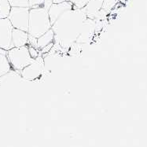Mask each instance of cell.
<instances>
[{
	"label": "cell",
	"instance_id": "15",
	"mask_svg": "<svg viewBox=\"0 0 147 147\" xmlns=\"http://www.w3.org/2000/svg\"><path fill=\"white\" fill-rule=\"evenodd\" d=\"M9 3L11 7L18 6V7H29L28 0H9Z\"/></svg>",
	"mask_w": 147,
	"mask_h": 147
},
{
	"label": "cell",
	"instance_id": "3",
	"mask_svg": "<svg viewBox=\"0 0 147 147\" xmlns=\"http://www.w3.org/2000/svg\"><path fill=\"white\" fill-rule=\"evenodd\" d=\"M7 58L12 69L21 72L22 69L29 65L35 61L31 57L28 51V46L13 47L7 51Z\"/></svg>",
	"mask_w": 147,
	"mask_h": 147
},
{
	"label": "cell",
	"instance_id": "4",
	"mask_svg": "<svg viewBox=\"0 0 147 147\" xmlns=\"http://www.w3.org/2000/svg\"><path fill=\"white\" fill-rule=\"evenodd\" d=\"M30 7H11L8 19L13 28L28 32Z\"/></svg>",
	"mask_w": 147,
	"mask_h": 147
},
{
	"label": "cell",
	"instance_id": "7",
	"mask_svg": "<svg viewBox=\"0 0 147 147\" xmlns=\"http://www.w3.org/2000/svg\"><path fill=\"white\" fill-rule=\"evenodd\" d=\"M73 8H74L73 5L69 1H65L61 3H53L48 9L49 18L51 24H54L62 13Z\"/></svg>",
	"mask_w": 147,
	"mask_h": 147
},
{
	"label": "cell",
	"instance_id": "18",
	"mask_svg": "<svg viewBox=\"0 0 147 147\" xmlns=\"http://www.w3.org/2000/svg\"><path fill=\"white\" fill-rule=\"evenodd\" d=\"M28 51H29V54L30 56L32 57L33 59H36L39 56V51H38V49L33 47L32 46H28Z\"/></svg>",
	"mask_w": 147,
	"mask_h": 147
},
{
	"label": "cell",
	"instance_id": "8",
	"mask_svg": "<svg viewBox=\"0 0 147 147\" xmlns=\"http://www.w3.org/2000/svg\"><path fill=\"white\" fill-rule=\"evenodd\" d=\"M94 30H95V21H94V19L87 18L84 21L82 26L81 32L80 33V36H78L76 42L78 43L88 42L94 35Z\"/></svg>",
	"mask_w": 147,
	"mask_h": 147
},
{
	"label": "cell",
	"instance_id": "12",
	"mask_svg": "<svg viewBox=\"0 0 147 147\" xmlns=\"http://www.w3.org/2000/svg\"><path fill=\"white\" fill-rule=\"evenodd\" d=\"M53 42H54V31L52 29H50V30L47 31L44 34H42V36H39V38L37 39L38 49L41 50L44 47Z\"/></svg>",
	"mask_w": 147,
	"mask_h": 147
},
{
	"label": "cell",
	"instance_id": "19",
	"mask_svg": "<svg viewBox=\"0 0 147 147\" xmlns=\"http://www.w3.org/2000/svg\"><path fill=\"white\" fill-rule=\"evenodd\" d=\"M43 3H44V0H28V3H29V7L30 8L42 6Z\"/></svg>",
	"mask_w": 147,
	"mask_h": 147
},
{
	"label": "cell",
	"instance_id": "20",
	"mask_svg": "<svg viewBox=\"0 0 147 147\" xmlns=\"http://www.w3.org/2000/svg\"><path fill=\"white\" fill-rule=\"evenodd\" d=\"M54 42H51V43H50V44H48V45H47L46 47H44L42 49H41V52H42V54L48 53L49 51H51V49L54 47Z\"/></svg>",
	"mask_w": 147,
	"mask_h": 147
},
{
	"label": "cell",
	"instance_id": "21",
	"mask_svg": "<svg viewBox=\"0 0 147 147\" xmlns=\"http://www.w3.org/2000/svg\"><path fill=\"white\" fill-rule=\"evenodd\" d=\"M67 0H52L53 3H63V2H65Z\"/></svg>",
	"mask_w": 147,
	"mask_h": 147
},
{
	"label": "cell",
	"instance_id": "5",
	"mask_svg": "<svg viewBox=\"0 0 147 147\" xmlns=\"http://www.w3.org/2000/svg\"><path fill=\"white\" fill-rule=\"evenodd\" d=\"M13 27L8 18H0V49L8 51L13 48Z\"/></svg>",
	"mask_w": 147,
	"mask_h": 147
},
{
	"label": "cell",
	"instance_id": "2",
	"mask_svg": "<svg viewBox=\"0 0 147 147\" xmlns=\"http://www.w3.org/2000/svg\"><path fill=\"white\" fill-rule=\"evenodd\" d=\"M52 24L49 18L48 10L43 6L30 8L28 33L39 38L51 29Z\"/></svg>",
	"mask_w": 147,
	"mask_h": 147
},
{
	"label": "cell",
	"instance_id": "16",
	"mask_svg": "<svg viewBox=\"0 0 147 147\" xmlns=\"http://www.w3.org/2000/svg\"><path fill=\"white\" fill-rule=\"evenodd\" d=\"M72 3L75 9H83L90 0H67Z\"/></svg>",
	"mask_w": 147,
	"mask_h": 147
},
{
	"label": "cell",
	"instance_id": "6",
	"mask_svg": "<svg viewBox=\"0 0 147 147\" xmlns=\"http://www.w3.org/2000/svg\"><path fill=\"white\" fill-rule=\"evenodd\" d=\"M44 69V62L42 57L39 55V57L35 59L32 63L21 71V75L22 78L28 80H34L38 79L42 75V72Z\"/></svg>",
	"mask_w": 147,
	"mask_h": 147
},
{
	"label": "cell",
	"instance_id": "17",
	"mask_svg": "<svg viewBox=\"0 0 147 147\" xmlns=\"http://www.w3.org/2000/svg\"><path fill=\"white\" fill-rule=\"evenodd\" d=\"M37 39L35 36H32L30 34H28V43L29 44V46H32L35 48L38 49V46H37Z\"/></svg>",
	"mask_w": 147,
	"mask_h": 147
},
{
	"label": "cell",
	"instance_id": "10",
	"mask_svg": "<svg viewBox=\"0 0 147 147\" xmlns=\"http://www.w3.org/2000/svg\"><path fill=\"white\" fill-rule=\"evenodd\" d=\"M28 32L13 28L12 32V46L13 47H21L28 44Z\"/></svg>",
	"mask_w": 147,
	"mask_h": 147
},
{
	"label": "cell",
	"instance_id": "13",
	"mask_svg": "<svg viewBox=\"0 0 147 147\" xmlns=\"http://www.w3.org/2000/svg\"><path fill=\"white\" fill-rule=\"evenodd\" d=\"M12 70L6 54H0V77Z\"/></svg>",
	"mask_w": 147,
	"mask_h": 147
},
{
	"label": "cell",
	"instance_id": "14",
	"mask_svg": "<svg viewBox=\"0 0 147 147\" xmlns=\"http://www.w3.org/2000/svg\"><path fill=\"white\" fill-rule=\"evenodd\" d=\"M11 9L9 0H0V18H8Z\"/></svg>",
	"mask_w": 147,
	"mask_h": 147
},
{
	"label": "cell",
	"instance_id": "11",
	"mask_svg": "<svg viewBox=\"0 0 147 147\" xmlns=\"http://www.w3.org/2000/svg\"><path fill=\"white\" fill-rule=\"evenodd\" d=\"M18 71L12 69L9 72H7L6 74L1 76L0 77V87L5 85V84H9L20 81L22 79V76L21 75V72L18 73Z\"/></svg>",
	"mask_w": 147,
	"mask_h": 147
},
{
	"label": "cell",
	"instance_id": "1",
	"mask_svg": "<svg viewBox=\"0 0 147 147\" xmlns=\"http://www.w3.org/2000/svg\"><path fill=\"white\" fill-rule=\"evenodd\" d=\"M87 18L84 9L73 8L62 13L51 28L54 33V43L62 48L70 47L76 42Z\"/></svg>",
	"mask_w": 147,
	"mask_h": 147
},
{
	"label": "cell",
	"instance_id": "9",
	"mask_svg": "<svg viewBox=\"0 0 147 147\" xmlns=\"http://www.w3.org/2000/svg\"><path fill=\"white\" fill-rule=\"evenodd\" d=\"M104 0H90L84 8H83L87 18L94 19L98 16L102 9Z\"/></svg>",
	"mask_w": 147,
	"mask_h": 147
}]
</instances>
